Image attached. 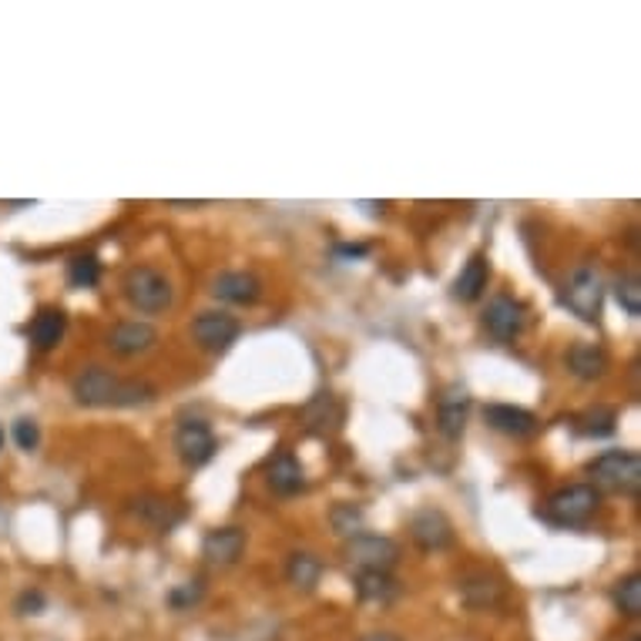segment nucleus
<instances>
[{
    "label": "nucleus",
    "instance_id": "obj_3",
    "mask_svg": "<svg viewBox=\"0 0 641 641\" xmlns=\"http://www.w3.org/2000/svg\"><path fill=\"white\" fill-rule=\"evenodd\" d=\"M598 504H601L598 487H591V484H574V487L558 491V494L548 501L544 521H551V524H558V527H578V524H584V521L598 511Z\"/></svg>",
    "mask_w": 641,
    "mask_h": 641
},
{
    "label": "nucleus",
    "instance_id": "obj_30",
    "mask_svg": "<svg viewBox=\"0 0 641 641\" xmlns=\"http://www.w3.org/2000/svg\"><path fill=\"white\" fill-rule=\"evenodd\" d=\"M168 601H171V608H191V604H198L201 601V584L198 581H185L181 588H175L171 594H168Z\"/></svg>",
    "mask_w": 641,
    "mask_h": 641
},
{
    "label": "nucleus",
    "instance_id": "obj_33",
    "mask_svg": "<svg viewBox=\"0 0 641 641\" xmlns=\"http://www.w3.org/2000/svg\"><path fill=\"white\" fill-rule=\"evenodd\" d=\"M359 641H403V638L393 634V631H369V634H363Z\"/></svg>",
    "mask_w": 641,
    "mask_h": 641
},
{
    "label": "nucleus",
    "instance_id": "obj_23",
    "mask_svg": "<svg viewBox=\"0 0 641 641\" xmlns=\"http://www.w3.org/2000/svg\"><path fill=\"white\" fill-rule=\"evenodd\" d=\"M396 591V581L389 571H356V594L363 601H389Z\"/></svg>",
    "mask_w": 641,
    "mask_h": 641
},
{
    "label": "nucleus",
    "instance_id": "obj_18",
    "mask_svg": "<svg viewBox=\"0 0 641 641\" xmlns=\"http://www.w3.org/2000/svg\"><path fill=\"white\" fill-rule=\"evenodd\" d=\"M487 283H491V263H487L484 253H477V256H471V263H467V266L461 269V276L454 279V299L474 303V299H481V293L487 289Z\"/></svg>",
    "mask_w": 641,
    "mask_h": 641
},
{
    "label": "nucleus",
    "instance_id": "obj_27",
    "mask_svg": "<svg viewBox=\"0 0 641 641\" xmlns=\"http://www.w3.org/2000/svg\"><path fill=\"white\" fill-rule=\"evenodd\" d=\"M329 521H333V531L343 534V538L363 534V511H359L356 504H336L333 514H329Z\"/></svg>",
    "mask_w": 641,
    "mask_h": 641
},
{
    "label": "nucleus",
    "instance_id": "obj_10",
    "mask_svg": "<svg viewBox=\"0 0 641 641\" xmlns=\"http://www.w3.org/2000/svg\"><path fill=\"white\" fill-rule=\"evenodd\" d=\"M524 323H527L524 306H521L517 299H511V296L491 299V306H487V313H484V326H487V333H491L497 343L517 339V336L524 333Z\"/></svg>",
    "mask_w": 641,
    "mask_h": 641
},
{
    "label": "nucleus",
    "instance_id": "obj_19",
    "mask_svg": "<svg viewBox=\"0 0 641 641\" xmlns=\"http://www.w3.org/2000/svg\"><path fill=\"white\" fill-rule=\"evenodd\" d=\"M65 329H68V316H65L61 309H55V306H45V309L31 319L28 336H31V343H34L38 349H55V346L65 339Z\"/></svg>",
    "mask_w": 641,
    "mask_h": 641
},
{
    "label": "nucleus",
    "instance_id": "obj_4",
    "mask_svg": "<svg viewBox=\"0 0 641 641\" xmlns=\"http://www.w3.org/2000/svg\"><path fill=\"white\" fill-rule=\"evenodd\" d=\"M125 296L141 313H161L171 306V283L151 266H135L125 276Z\"/></svg>",
    "mask_w": 641,
    "mask_h": 641
},
{
    "label": "nucleus",
    "instance_id": "obj_8",
    "mask_svg": "<svg viewBox=\"0 0 641 641\" xmlns=\"http://www.w3.org/2000/svg\"><path fill=\"white\" fill-rule=\"evenodd\" d=\"M175 451L188 467H201L216 457V434L205 420H185L175 431Z\"/></svg>",
    "mask_w": 641,
    "mask_h": 641
},
{
    "label": "nucleus",
    "instance_id": "obj_6",
    "mask_svg": "<svg viewBox=\"0 0 641 641\" xmlns=\"http://www.w3.org/2000/svg\"><path fill=\"white\" fill-rule=\"evenodd\" d=\"M601 299H604V289H601V279L594 269H578L568 286H564V306L581 316L584 323H594L601 316Z\"/></svg>",
    "mask_w": 641,
    "mask_h": 641
},
{
    "label": "nucleus",
    "instance_id": "obj_22",
    "mask_svg": "<svg viewBox=\"0 0 641 641\" xmlns=\"http://www.w3.org/2000/svg\"><path fill=\"white\" fill-rule=\"evenodd\" d=\"M135 514L151 521L158 531H168V527H175L181 521V511L171 501H165V497H138L135 501Z\"/></svg>",
    "mask_w": 641,
    "mask_h": 641
},
{
    "label": "nucleus",
    "instance_id": "obj_32",
    "mask_svg": "<svg viewBox=\"0 0 641 641\" xmlns=\"http://www.w3.org/2000/svg\"><path fill=\"white\" fill-rule=\"evenodd\" d=\"M366 253H369V246H336L339 259H363Z\"/></svg>",
    "mask_w": 641,
    "mask_h": 641
},
{
    "label": "nucleus",
    "instance_id": "obj_26",
    "mask_svg": "<svg viewBox=\"0 0 641 641\" xmlns=\"http://www.w3.org/2000/svg\"><path fill=\"white\" fill-rule=\"evenodd\" d=\"M614 604H618L621 614L638 618V611H641V578H638V574L618 581V588H614Z\"/></svg>",
    "mask_w": 641,
    "mask_h": 641
},
{
    "label": "nucleus",
    "instance_id": "obj_28",
    "mask_svg": "<svg viewBox=\"0 0 641 641\" xmlns=\"http://www.w3.org/2000/svg\"><path fill=\"white\" fill-rule=\"evenodd\" d=\"M614 296H618V306H621L628 316H641V283H638L634 276L621 279L618 289H614Z\"/></svg>",
    "mask_w": 641,
    "mask_h": 641
},
{
    "label": "nucleus",
    "instance_id": "obj_20",
    "mask_svg": "<svg viewBox=\"0 0 641 641\" xmlns=\"http://www.w3.org/2000/svg\"><path fill=\"white\" fill-rule=\"evenodd\" d=\"M568 366L578 379H598L608 369V353L598 343H578L568 353Z\"/></svg>",
    "mask_w": 641,
    "mask_h": 641
},
{
    "label": "nucleus",
    "instance_id": "obj_7",
    "mask_svg": "<svg viewBox=\"0 0 641 641\" xmlns=\"http://www.w3.org/2000/svg\"><path fill=\"white\" fill-rule=\"evenodd\" d=\"M346 558L349 564H356V571H389L400 558V548L396 541L379 534H356L346 544Z\"/></svg>",
    "mask_w": 641,
    "mask_h": 641
},
{
    "label": "nucleus",
    "instance_id": "obj_14",
    "mask_svg": "<svg viewBox=\"0 0 641 641\" xmlns=\"http://www.w3.org/2000/svg\"><path fill=\"white\" fill-rule=\"evenodd\" d=\"M246 551V531L239 527H219V531H208L201 541V554L211 564H236Z\"/></svg>",
    "mask_w": 641,
    "mask_h": 641
},
{
    "label": "nucleus",
    "instance_id": "obj_21",
    "mask_svg": "<svg viewBox=\"0 0 641 641\" xmlns=\"http://www.w3.org/2000/svg\"><path fill=\"white\" fill-rule=\"evenodd\" d=\"M286 578H289V584H296V588H303V591H313V588L319 584V578H323V561H319L316 554L299 551V554L289 558Z\"/></svg>",
    "mask_w": 641,
    "mask_h": 641
},
{
    "label": "nucleus",
    "instance_id": "obj_25",
    "mask_svg": "<svg viewBox=\"0 0 641 641\" xmlns=\"http://www.w3.org/2000/svg\"><path fill=\"white\" fill-rule=\"evenodd\" d=\"M98 279H101V263L95 256H75L68 263V283L75 289H91L98 286Z\"/></svg>",
    "mask_w": 641,
    "mask_h": 641
},
{
    "label": "nucleus",
    "instance_id": "obj_35",
    "mask_svg": "<svg viewBox=\"0 0 641 641\" xmlns=\"http://www.w3.org/2000/svg\"><path fill=\"white\" fill-rule=\"evenodd\" d=\"M628 641H641V638H638V634H631V638H628Z\"/></svg>",
    "mask_w": 641,
    "mask_h": 641
},
{
    "label": "nucleus",
    "instance_id": "obj_31",
    "mask_svg": "<svg viewBox=\"0 0 641 641\" xmlns=\"http://www.w3.org/2000/svg\"><path fill=\"white\" fill-rule=\"evenodd\" d=\"M18 608H21V614H38L45 608V594L41 591H28Z\"/></svg>",
    "mask_w": 641,
    "mask_h": 641
},
{
    "label": "nucleus",
    "instance_id": "obj_13",
    "mask_svg": "<svg viewBox=\"0 0 641 641\" xmlns=\"http://www.w3.org/2000/svg\"><path fill=\"white\" fill-rule=\"evenodd\" d=\"M158 333L148 326V323H138V319H128V323H118L111 333H108V346L111 353L118 356H138V353H148L155 346Z\"/></svg>",
    "mask_w": 641,
    "mask_h": 641
},
{
    "label": "nucleus",
    "instance_id": "obj_5",
    "mask_svg": "<svg viewBox=\"0 0 641 641\" xmlns=\"http://www.w3.org/2000/svg\"><path fill=\"white\" fill-rule=\"evenodd\" d=\"M243 326L236 316L229 313H219V309H208V313H198L195 323H191V336L198 339L201 349L208 353H226L236 339H239Z\"/></svg>",
    "mask_w": 641,
    "mask_h": 641
},
{
    "label": "nucleus",
    "instance_id": "obj_24",
    "mask_svg": "<svg viewBox=\"0 0 641 641\" xmlns=\"http://www.w3.org/2000/svg\"><path fill=\"white\" fill-rule=\"evenodd\" d=\"M574 423H578V434H584V437H611L618 413L611 406H594V410H584Z\"/></svg>",
    "mask_w": 641,
    "mask_h": 641
},
{
    "label": "nucleus",
    "instance_id": "obj_15",
    "mask_svg": "<svg viewBox=\"0 0 641 641\" xmlns=\"http://www.w3.org/2000/svg\"><path fill=\"white\" fill-rule=\"evenodd\" d=\"M211 296L236 306H253L263 296V286L253 273H223L211 283Z\"/></svg>",
    "mask_w": 641,
    "mask_h": 641
},
{
    "label": "nucleus",
    "instance_id": "obj_1",
    "mask_svg": "<svg viewBox=\"0 0 641 641\" xmlns=\"http://www.w3.org/2000/svg\"><path fill=\"white\" fill-rule=\"evenodd\" d=\"M71 393L81 406H145L155 389L138 379H118L101 366H88L71 379Z\"/></svg>",
    "mask_w": 641,
    "mask_h": 641
},
{
    "label": "nucleus",
    "instance_id": "obj_9",
    "mask_svg": "<svg viewBox=\"0 0 641 641\" xmlns=\"http://www.w3.org/2000/svg\"><path fill=\"white\" fill-rule=\"evenodd\" d=\"M410 534H413V541H416L423 551H444V548H451V541H454V524L447 521L444 511L423 507V511H416V514L410 517Z\"/></svg>",
    "mask_w": 641,
    "mask_h": 641
},
{
    "label": "nucleus",
    "instance_id": "obj_2",
    "mask_svg": "<svg viewBox=\"0 0 641 641\" xmlns=\"http://www.w3.org/2000/svg\"><path fill=\"white\" fill-rule=\"evenodd\" d=\"M588 474L594 484L614 491V494H638L641 487V461L631 451H608L598 461H591Z\"/></svg>",
    "mask_w": 641,
    "mask_h": 641
},
{
    "label": "nucleus",
    "instance_id": "obj_34",
    "mask_svg": "<svg viewBox=\"0 0 641 641\" xmlns=\"http://www.w3.org/2000/svg\"><path fill=\"white\" fill-rule=\"evenodd\" d=\"M0 447H4V431H0Z\"/></svg>",
    "mask_w": 641,
    "mask_h": 641
},
{
    "label": "nucleus",
    "instance_id": "obj_17",
    "mask_svg": "<svg viewBox=\"0 0 641 641\" xmlns=\"http://www.w3.org/2000/svg\"><path fill=\"white\" fill-rule=\"evenodd\" d=\"M461 598L467 601V608L484 611V608H494L504 598V584L487 571H474V574H467L461 581Z\"/></svg>",
    "mask_w": 641,
    "mask_h": 641
},
{
    "label": "nucleus",
    "instance_id": "obj_12",
    "mask_svg": "<svg viewBox=\"0 0 641 641\" xmlns=\"http://www.w3.org/2000/svg\"><path fill=\"white\" fill-rule=\"evenodd\" d=\"M487 423L494 426L497 434H507V437H531L538 431V416L524 406H511V403H491L484 410Z\"/></svg>",
    "mask_w": 641,
    "mask_h": 641
},
{
    "label": "nucleus",
    "instance_id": "obj_11",
    "mask_svg": "<svg viewBox=\"0 0 641 641\" xmlns=\"http://www.w3.org/2000/svg\"><path fill=\"white\" fill-rule=\"evenodd\" d=\"M467 413H471V393L464 386H447L444 396L437 400V423H441V431L444 437L457 441L464 434V426H467Z\"/></svg>",
    "mask_w": 641,
    "mask_h": 641
},
{
    "label": "nucleus",
    "instance_id": "obj_16",
    "mask_svg": "<svg viewBox=\"0 0 641 641\" xmlns=\"http://www.w3.org/2000/svg\"><path fill=\"white\" fill-rule=\"evenodd\" d=\"M266 477H269V487L283 497L289 494H299L306 487V474H303V464L289 454V451H279L269 467H266Z\"/></svg>",
    "mask_w": 641,
    "mask_h": 641
},
{
    "label": "nucleus",
    "instance_id": "obj_29",
    "mask_svg": "<svg viewBox=\"0 0 641 641\" xmlns=\"http://www.w3.org/2000/svg\"><path fill=\"white\" fill-rule=\"evenodd\" d=\"M14 441H18V447L28 451V454L38 451V444H41V426H38L34 420H28V416L18 420V423H14Z\"/></svg>",
    "mask_w": 641,
    "mask_h": 641
}]
</instances>
